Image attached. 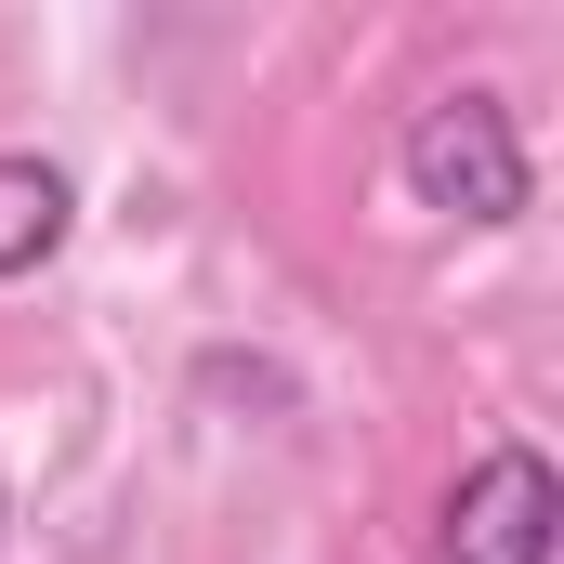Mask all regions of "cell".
<instances>
[{"label":"cell","mask_w":564,"mask_h":564,"mask_svg":"<svg viewBox=\"0 0 564 564\" xmlns=\"http://www.w3.org/2000/svg\"><path fill=\"white\" fill-rule=\"evenodd\" d=\"M525 132H512V106L499 93H446L408 119V197L446 210V224H512L525 210Z\"/></svg>","instance_id":"1"},{"label":"cell","mask_w":564,"mask_h":564,"mask_svg":"<svg viewBox=\"0 0 564 564\" xmlns=\"http://www.w3.org/2000/svg\"><path fill=\"white\" fill-rule=\"evenodd\" d=\"M0 525H13V486H0Z\"/></svg>","instance_id":"4"},{"label":"cell","mask_w":564,"mask_h":564,"mask_svg":"<svg viewBox=\"0 0 564 564\" xmlns=\"http://www.w3.org/2000/svg\"><path fill=\"white\" fill-rule=\"evenodd\" d=\"M66 224H79V184H66L53 158L0 144V289H13V276H40V263L66 250Z\"/></svg>","instance_id":"3"},{"label":"cell","mask_w":564,"mask_h":564,"mask_svg":"<svg viewBox=\"0 0 564 564\" xmlns=\"http://www.w3.org/2000/svg\"><path fill=\"white\" fill-rule=\"evenodd\" d=\"M564 552V473L539 446H486L446 486V564H552Z\"/></svg>","instance_id":"2"}]
</instances>
